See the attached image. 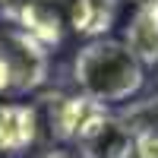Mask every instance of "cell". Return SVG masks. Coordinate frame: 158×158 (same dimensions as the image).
<instances>
[{"label":"cell","instance_id":"6da1fadb","mask_svg":"<svg viewBox=\"0 0 158 158\" xmlns=\"http://www.w3.org/2000/svg\"><path fill=\"white\" fill-rule=\"evenodd\" d=\"M73 79L82 98L101 104H117L133 98L146 82V70L136 54L117 38H92L79 48L73 60Z\"/></svg>","mask_w":158,"mask_h":158},{"label":"cell","instance_id":"7a4b0ae2","mask_svg":"<svg viewBox=\"0 0 158 158\" xmlns=\"http://www.w3.org/2000/svg\"><path fill=\"white\" fill-rule=\"evenodd\" d=\"M48 79V51L22 29L0 32V95H25Z\"/></svg>","mask_w":158,"mask_h":158},{"label":"cell","instance_id":"3957f363","mask_svg":"<svg viewBox=\"0 0 158 158\" xmlns=\"http://www.w3.org/2000/svg\"><path fill=\"white\" fill-rule=\"evenodd\" d=\"M73 142L82 146L85 158H130L133 155V133H130V127L120 117H111L108 111L95 114L79 130V136Z\"/></svg>","mask_w":158,"mask_h":158},{"label":"cell","instance_id":"277c9868","mask_svg":"<svg viewBox=\"0 0 158 158\" xmlns=\"http://www.w3.org/2000/svg\"><path fill=\"white\" fill-rule=\"evenodd\" d=\"M38 136V111L22 101H0V152H25Z\"/></svg>","mask_w":158,"mask_h":158},{"label":"cell","instance_id":"5b68a950","mask_svg":"<svg viewBox=\"0 0 158 158\" xmlns=\"http://www.w3.org/2000/svg\"><path fill=\"white\" fill-rule=\"evenodd\" d=\"M123 44L136 54L139 63H158V3L136 6L133 19L127 22Z\"/></svg>","mask_w":158,"mask_h":158},{"label":"cell","instance_id":"8992f818","mask_svg":"<svg viewBox=\"0 0 158 158\" xmlns=\"http://www.w3.org/2000/svg\"><path fill=\"white\" fill-rule=\"evenodd\" d=\"M54 101V98H51ZM104 108L95 101H89V98H67V95H60L54 104H51V130L60 136V139H76L79 136V130H82L95 114H101Z\"/></svg>","mask_w":158,"mask_h":158},{"label":"cell","instance_id":"52a82bcc","mask_svg":"<svg viewBox=\"0 0 158 158\" xmlns=\"http://www.w3.org/2000/svg\"><path fill=\"white\" fill-rule=\"evenodd\" d=\"M133 158H158V130L133 133Z\"/></svg>","mask_w":158,"mask_h":158},{"label":"cell","instance_id":"ba28073f","mask_svg":"<svg viewBox=\"0 0 158 158\" xmlns=\"http://www.w3.org/2000/svg\"><path fill=\"white\" fill-rule=\"evenodd\" d=\"M136 6H146V3H158V0H133Z\"/></svg>","mask_w":158,"mask_h":158}]
</instances>
